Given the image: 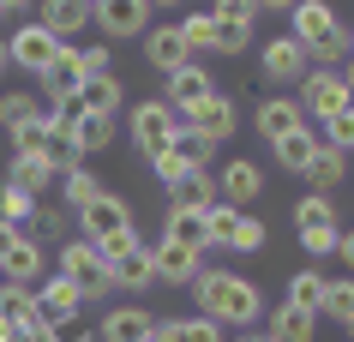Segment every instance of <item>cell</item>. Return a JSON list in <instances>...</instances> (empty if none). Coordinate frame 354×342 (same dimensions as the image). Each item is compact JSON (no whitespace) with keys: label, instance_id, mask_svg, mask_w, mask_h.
Masks as SVG:
<instances>
[{"label":"cell","instance_id":"cell-1","mask_svg":"<svg viewBox=\"0 0 354 342\" xmlns=\"http://www.w3.org/2000/svg\"><path fill=\"white\" fill-rule=\"evenodd\" d=\"M192 301H198V312L216 324H259L264 319V288L252 283V276H241V270H223V265H210L192 276Z\"/></svg>","mask_w":354,"mask_h":342},{"label":"cell","instance_id":"cell-2","mask_svg":"<svg viewBox=\"0 0 354 342\" xmlns=\"http://www.w3.org/2000/svg\"><path fill=\"white\" fill-rule=\"evenodd\" d=\"M55 276H66V283L84 294V306L91 301H109L114 294V283H109V258L84 240V234H66L60 240V252H55Z\"/></svg>","mask_w":354,"mask_h":342},{"label":"cell","instance_id":"cell-3","mask_svg":"<svg viewBox=\"0 0 354 342\" xmlns=\"http://www.w3.org/2000/svg\"><path fill=\"white\" fill-rule=\"evenodd\" d=\"M174 126H180V120H174V108H168L162 96H156V102H138V108L127 114V133H132V151L145 156H162L168 151V138H174Z\"/></svg>","mask_w":354,"mask_h":342},{"label":"cell","instance_id":"cell-4","mask_svg":"<svg viewBox=\"0 0 354 342\" xmlns=\"http://www.w3.org/2000/svg\"><path fill=\"white\" fill-rule=\"evenodd\" d=\"M60 48H66V42H60V37H48V30H42L37 19H19V30L6 37V60H12V66H24V73H37V78L60 60Z\"/></svg>","mask_w":354,"mask_h":342},{"label":"cell","instance_id":"cell-5","mask_svg":"<svg viewBox=\"0 0 354 342\" xmlns=\"http://www.w3.org/2000/svg\"><path fill=\"white\" fill-rule=\"evenodd\" d=\"M300 84H306V91H300L295 102H300V114H306V120H330V114L354 108V96H348V84H342V73L306 66V78H300Z\"/></svg>","mask_w":354,"mask_h":342},{"label":"cell","instance_id":"cell-6","mask_svg":"<svg viewBox=\"0 0 354 342\" xmlns=\"http://www.w3.org/2000/svg\"><path fill=\"white\" fill-rule=\"evenodd\" d=\"M0 276H6V283L37 288L42 276H48V252H42L24 228H12V234H6V247H0Z\"/></svg>","mask_w":354,"mask_h":342},{"label":"cell","instance_id":"cell-7","mask_svg":"<svg viewBox=\"0 0 354 342\" xmlns=\"http://www.w3.org/2000/svg\"><path fill=\"white\" fill-rule=\"evenodd\" d=\"M174 120H187L192 133H205L210 144H228V138L241 133V108H234V96H228V91L205 96V102H198V108H187V114H174Z\"/></svg>","mask_w":354,"mask_h":342},{"label":"cell","instance_id":"cell-8","mask_svg":"<svg viewBox=\"0 0 354 342\" xmlns=\"http://www.w3.org/2000/svg\"><path fill=\"white\" fill-rule=\"evenodd\" d=\"M205 96H216V78H210V66H205V60H187V66H174V73L162 78V102H168L174 114L198 108Z\"/></svg>","mask_w":354,"mask_h":342},{"label":"cell","instance_id":"cell-9","mask_svg":"<svg viewBox=\"0 0 354 342\" xmlns=\"http://www.w3.org/2000/svg\"><path fill=\"white\" fill-rule=\"evenodd\" d=\"M150 265H156V283L162 288H187L192 276H198V270H205V252L198 247H187V240H156V247H150Z\"/></svg>","mask_w":354,"mask_h":342},{"label":"cell","instance_id":"cell-10","mask_svg":"<svg viewBox=\"0 0 354 342\" xmlns=\"http://www.w3.org/2000/svg\"><path fill=\"white\" fill-rule=\"evenodd\" d=\"M210 174H216V198L234 205V210H246V205L264 192V169L252 162V156H228L223 169H210Z\"/></svg>","mask_w":354,"mask_h":342},{"label":"cell","instance_id":"cell-11","mask_svg":"<svg viewBox=\"0 0 354 342\" xmlns=\"http://www.w3.org/2000/svg\"><path fill=\"white\" fill-rule=\"evenodd\" d=\"M73 216H78V228H84V240H109L114 228H132V205H127L114 187H109V192H96L91 205H78Z\"/></svg>","mask_w":354,"mask_h":342},{"label":"cell","instance_id":"cell-12","mask_svg":"<svg viewBox=\"0 0 354 342\" xmlns=\"http://www.w3.org/2000/svg\"><path fill=\"white\" fill-rule=\"evenodd\" d=\"M91 24L102 37H145L150 30V0H96L91 6Z\"/></svg>","mask_w":354,"mask_h":342},{"label":"cell","instance_id":"cell-13","mask_svg":"<svg viewBox=\"0 0 354 342\" xmlns=\"http://www.w3.org/2000/svg\"><path fill=\"white\" fill-rule=\"evenodd\" d=\"M259 73L270 78V84H300V78H306V48H300L295 37H270L259 48Z\"/></svg>","mask_w":354,"mask_h":342},{"label":"cell","instance_id":"cell-14","mask_svg":"<svg viewBox=\"0 0 354 342\" xmlns=\"http://www.w3.org/2000/svg\"><path fill=\"white\" fill-rule=\"evenodd\" d=\"M150 330H156V319H150L138 301H120V306H109V312L96 319V342H145Z\"/></svg>","mask_w":354,"mask_h":342},{"label":"cell","instance_id":"cell-15","mask_svg":"<svg viewBox=\"0 0 354 342\" xmlns=\"http://www.w3.org/2000/svg\"><path fill=\"white\" fill-rule=\"evenodd\" d=\"M336 24H342V19H336L330 0H295V6H288V37H295L300 48H313L318 37H330Z\"/></svg>","mask_w":354,"mask_h":342},{"label":"cell","instance_id":"cell-16","mask_svg":"<svg viewBox=\"0 0 354 342\" xmlns=\"http://www.w3.org/2000/svg\"><path fill=\"white\" fill-rule=\"evenodd\" d=\"M252 126H259V138H288V133H300L306 126V114H300V102L295 96H264L259 108H252Z\"/></svg>","mask_w":354,"mask_h":342},{"label":"cell","instance_id":"cell-17","mask_svg":"<svg viewBox=\"0 0 354 342\" xmlns=\"http://www.w3.org/2000/svg\"><path fill=\"white\" fill-rule=\"evenodd\" d=\"M138 42H145V60H150L162 78L174 73V66H187V60H192V48L180 42V24H150Z\"/></svg>","mask_w":354,"mask_h":342},{"label":"cell","instance_id":"cell-18","mask_svg":"<svg viewBox=\"0 0 354 342\" xmlns=\"http://www.w3.org/2000/svg\"><path fill=\"white\" fill-rule=\"evenodd\" d=\"M109 283L127 288V294H145V288H156V265H150V247L138 240V247H127L120 258H109Z\"/></svg>","mask_w":354,"mask_h":342},{"label":"cell","instance_id":"cell-19","mask_svg":"<svg viewBox=\"0 0 354 342\" xmlns=\"http://www.w3.org/2000/svg\"><path fill=\"white\" fill-rule=\"evenodd\" d=\"M300 180H313V192H324V198H330V192L348 180V151H336V144H313V156H306Z\"/></svg>","mask_w":354,"mask_h":342},{"label":"cell","instance_id":"cell-20","mask_svg":"<svg viewBox=\"0 0 354 342\" xmlns=\"http://www.w3.org/2000/svg\"><path fill=\"white\" fill-rule=\"evenodd\" d=\"M30 294H37V306H42V319H48V324H66V319H78V312H84V294H78L66 276H42Z\"/></svg>","mask_w":354,"mask_h":342},{"label":"cell","instance_id":"cell-21","mask_svg":"<svg viewBox=\"0 0 354 342\" xmlns=\"http://www.w3.org/2000/svg\"><path fill=\"white\" fill-rule=\"evenodd\" d=\"M37 24L48 30V37H78L84 24H91V0H42V12H37Z\"/></svg>","mask_w":354,"mask_h":342},{"label":"cell","instance_id":"cell-22","mask_svg":"<svg viewBox=\"0 0 354 342\" xmlns=\"http://www.w3.org/2000/svg\"><path fill=\"white\" fill-rule=\"evenodd\" d=\"M264 336L270 342H318V312H300V306L282 301L270 319H264Z\"/></svg>","mask_w":354,"mask_h":342},{"label":"cell","instance_id":"cell-23","mask_svg":"<svg viewBox=\"0 0 354 342\" xmlns=\"http://www.w3.org/2000/svg\"><path fill=\"white\" fill-rule=\"evenodd\" d=\"M162 192H168V210H210L216 205V174L192 169L187 180H174V187H162Z\"/></svg>","mask_w":354,"mask_h":342},{"label":"cell","instance_id":"cell-24","mask_svg":"<svg viewBox=\"0 0 354 342\" xmlns=\"http://www.w3.org/2000/svg\"><path fill=\"white\" fill-rule=\"evenodd\" d=\"M66 133H73L78 156H96V151H109V144H114V114H91V108H78Z\"/></svg>","mask_w":354,"mask_h":342},{"label":"cell","instance_id":"cell-25","mask_svg":"<svg viewBox=\"0 0 354 342\" xmlns=\"http://www.w3.org/2000/svg\"><path fill=\"white\" fill-rule=\"evenodd\" d=\"M60 198H66V210H78V205H91L96 192H109V180L91 169V162H73V169H60Z\"/></svg>","mask_w":354,"mask_h":342},{"label":"cell","instance_id":"cell-26","mask_svg":"<svg viewBox=\"0 0 354 342\" xmlns=\"http://www.w3.org/2000/svg\"><path fill=\"white\" fill-rule=\"evenodd\" d=\"M6 180H12V187H19V192H30V198H42V192L55 187L60 174L48 169L42 156H12V162H6Z\"/></svg>","mask_w":354,"mask_h":342},{"label":"cell","instance_id":"cell-27","mask_svg":"<svg viewBox=\"0 0 354 342\" xmlns=\"http://www.w3.org/2000/svg\"><path fill=\"white\" fill-rule=\"evenodd\" d=\"M0 319L6 324H48L42 306H37V294H30L24 283H0Z\"/></svg>","mask_w":354,"mask_h":342},{"label":"cell","instance_id":"cell-28","mask_svg":"<svg viewBox=\"0 0 354 342\" xmlns=\"http://www.w3.org/2000/svg\"><path fill=\"white\" fill-rule=\"evenodd\" d=\"M348 24H336L330 37H318L313 48H306V66H324V73H342V66H348Z\"/></svg>","mask_w":354,"mask_h":342},{"label":"cell","instance_id":"cell-29","mask_svg":"<svg viewBox=\"0 0 354 342\" xmlns=\"http://www.w3.org/2000/svg\"><path fill=\"white\" fill-rule=\"evenodd\" d=\"M120 102H127V84H120V78H91V84H78V108H91V114H120Z\"/></svg>","mask_w":354,"mask_h":342},{"label":"cell","instance_id":"cell-30","mask_svg":"<svg viewBox=\"0 0 354 342\" xmlns=\"http://www.w3.org/2000/svg\"><path fill=\"white\" fill-rule=\"evenodd\" d=\"M318 319H330V324H348V319H354V276H324Z\"/></svg>","mask_w":354,"mask_h":342},{"label":"cell","instance_id":"cell-31","mask_svg":"<svg viewBox=\"0 0 354 342\" xmlns=\"http://www.w3.org/2000/svg\"><path fill=\"white\" fill-rule=\"evenodd\" d=\"M168 151L180 156L187 169H210V156H216V144H210L205 133H192L187 120H180V126H174V138H168Z\"/></svg>","mask_w":354,"mask_h":342},{"label":"cell","instance_id":"cell-32","mask_svg":"<svg viewBox=\"0 0 354 342\" xmlns=\"http://www.w3.org/2000/svg\"><path fill=\"white\" fill-rule=\"evenodd\" d=\"M228 252H264L270 247V228H264V216H252V210H241L234 216V228H228Z\"/></svg>","mask_w":354,"mask_h":342},{"label":"cell","instance_id":"cell-33","mask_svg":"<svg viewBox=\"0 0 354 342\" xmlns=\"http://www.w3.org/2000/svg\"><path fill=\"white\" fill-rule=\"evenodd\" d=\"M295 228H342V216H336V205L324 192H300L295 198Z\"/></svg>","mask_w":354,"mask_h":342},{"label":"cell","instance_id":"cell-34","mask_svg":"<svg viewBox=\"0 0 354 342\" xmlns=\"http://www.w3.org/2000/svg\"><path fill=\"white\" fill-rule=\"evenodd\" d=\"M318 301H324V270L306 265L288 276V306H300V312H318Z\"/></svg>","mask_w":354,"mask_h":342},{"label":"cell","instance_id":"cell-35","mask_svg":"<svg viewBox=\"0 0 354 342\" xmlns=\"http://www.w3.org/2000/svg\"><path fill=\"white\" fill-rule=\"evenodd\" d=\"M24 234H30L37 247L66 240V210H60V205H37V210H30V222H24Z\"/></svg>","mask_w":354,"mask_h":342},{"label":"cell","instance_id":"cell-36","mask_svg":"<svg viewBox=\"0 0 354 342\" xmlns=\"http://www.w3.org/2000/svg\"><path fill=\"white\" fill-rule=\"evenodd\" d=\"M313 144H318V133H306V126L288 133V138H277V144H270V151H277V169L300 174V169H306V156H313Z\"/></svg>","mask_w":354,"mask_h":342},{"label":"cell","instance_id":"cell-37","mask_svg":"<svg viewBox=\"0 0 354 342\" xmlns=\"http://www.w3.org/2000/svg\"><path fill=\"white\" fill-rule=\"evenodd\" d=\"M37 205H42V198H30V192H19L12 180H0V228H24Z\"/></svg>","mask_w":354,"mask_h":342},{"label":"cell","instance_id":"cell-38","mask_svg":"<svg viewBox=\"0 0 354 342\" xmlns=\"http://www.w3.org/2000/svg\"><path fill=\"white\" fill-rule=\"evenodd\" d=\"M168 240H187V247L205 252V210H168Z\"/></svg>","mask_w":354,"mask_h":342},{"label":"cell","instance_id":"cell-39","mask_svg":"<svg viewBox=\"0 0 354 342\" xmlns=\"http://www.w3.org/2000/svg\"><path fill=\"white\" fill-rule=\"evenodd\" d=\"M73 55H78V78H84V84H91V78H114V48L109 42H84Z\"/></svg>","mask_w":354,"mask_h":342},{"label":"cell","instance_id":"cell-40","mask_svg":"<svg viewBox=\"0 0 354 342\" xmlns=\"http://www.w3.org/2000/svg\"><path fill=\"white\" fill-rule=\"evenodd\" d=\"M210 37H216V19H210V12H187V19H180V42L192 48V60L210 55Z\"/></svg>","mask_w":354,"mask_h":342},{"label":"cell","instance_id":"cell-41","mask_svg":"<svg viewBox=\"0 0 354 342\" xmlns=\"http://www.w3.org/2000/svg\"><path fill=\"white\" fill-rule=\"evenodd\" d=\"M12 156H42V138H48V108L37 114V120H24V126H12Z\"/></svg>","mask_w":354,"mask_h":342},{"label":"cell","instance_id":"cell-42","mask_svg":"<svg viewBox=\"0 0 354 342\" xmlns=\"http://www.w3.org/2000/svg\"><path fill=\"white\" fill-rule=\"evenodd\" d=\"M42 114V102L30 91H12V96H0V126L12 133V126H24V120H37Z\"/></svg>","mask_w":354,"mask_h":342},{"label":"cell","instance_id":"cell-43","mask_svg":"<svg viewBox=\"0 0 354 342\" xmlns=\"http://www.w3.org/2000/svg\"><path fill=\"white\" fill-rule=\"evenodd\" d=\"M246 48H252V24H228V19H216L210 55H246Z\"/></svg>","mask_w":354,"mask_h":342},{"label":"cell","instance_id":"cell-44","mask_svg":"<svg viewBox=\"0 0 354 342\" xmlns=\"http://www.w3.org/2000/svg\"><path fill=\"white\" fill-rule=\"evenodd\" d=\"M174 336H180V342H228V336H223V324L205 319V312H187V319H174Z\"/></svg>","mask_w":354,"mask_h":342},{"label":"cell","instance_id":"cell-45","mask_svg":"<svg viewBox=\"0 0 354 342\" xmlns=\"http://www.w3.org/2000/svg\"><path fill=\"white\" fill-rule=\"evenodd\" d=\"M324 133H318V144H336V151H354V108L330 114V120H318Z\"/></svg>","mask_w":354,"mask_h":342},{"label":"cell","instance_id":"cell-46","mask_svg":"<svg viewBox=\"0 0 354 342\" xmlns=\"http://www.w3.org/2000/svg\"><path fill=\"white\" fill-rule=\"evenodd\" d=\"M300 234V252H306V258H324V252H336V234H342V228H295Z\"/></svg>","mask_w":354,"mask_h":342},{"label":"cell","instance_id":"cell-47","mask_svg":"<svg viewBox=\"0 0 354 342\" xmlns=\"http://www.w3.org/2000/svg\"><path fill=\"white\" fill-rule=\"evenodd\" d=\"M210 19H228V24H252V19H259V0H210Z\"/></svg>","mask_w":354,"mask_h":342},{"label":"cell","instance_id":"cell-48","mask_svg":"<svg viewBox=\"0 0 354 342\" xmlns=\"http://www.w3.org/2000/svg\"><path fill=\"white\" fill-rule=\"evenodd\" d=\"M150 174H156V180H162V187H174V180H187V162H180V156L174 151H162V156H150Z\"/></svg>","mask_w":354,"mask_h":342},{"label":"cell","instance_id":"cell-49","mask_svg":"<svg viewBox=\"0 0 354 342\" xmlns=\"http://www.w3.org/2000/svg\"><path fill=\"white\" fill-rule=\"evenodd\" d=\"M91 247L102 252V258H120V252H127V247H138V222H132V228H114L109 240H91Z\"/></svg>","mask_w":354,"mask_h":342},{"label":"cell","instance_id":"cell-50","mask_svg":"<svg viewBox=\"0 0 354 342\" xmlns=\"http://www.w3.org/2000/svg\"><path fill=\"white\" fill-rule=\"evenodd\" d=\"M48 330H55V342H96V324H84V312L66 324H48Z\"/></svg>","mask_w":354,"mask_h":342},{"label":"cell","instance_id":"cell-51","mask_svg":"<svg viewBox=\"0 0 354 342\" xmlns=\"http://www.w3.org/2000/svg\"><path fill=\"white\" fill-rule=\"evenodd\" d=\"M12 342H55L48 324H12Z\"/></svg>","mask_w":354,"mask_h":342},{"label":"cell","instance_id":"cell-52","mask_svg":"<svg viewBox=\"0 0 354 342\" xmlns=\"http://www.w3.org/2000/svg\"><path fill=\"white\" fill-rule=\"evenodd\" d=\"M336 258H342V270L354 276V228H342V234H336Z\"/></svg>","mask_w":354,"mask_h":342},{"label":"cell","instance_id":"cell-53","mask_svg":"<svg viewBox=\"0 0 354 342\" xmlns=\"http://www.w3.org/2000/svg\"><path fill=\"white\" fill-rule=\"evenodd\" d=\"M30 12V0H0V19H24Z\"/></svg>","mask_w":354,"mask_h":342},{"label":"cell","instance_id":"cell-54","mask_svg":"<svg viewBox=\"0 0 354 342\" xmlns=\"http://www.w3.org/2000/svg\"><path fill=\"white\" fill-rule=\"evenodd\" d=\"M295 0H259V12H288Z\"/></svg>","mask_w":354,"mask_h":342},{"label":"cell","instance_id":"cell-55","mask_svg":"<svg viewBox=\"0 0 354 342\" xmlns=\"http://www.w3.org/2000/svg\"><path fill=\"white\" fill-rule=\"evenodd\" d=\"M342 84H348V96H354V55H348V66H342Z\"/></svg>","mask_w":354,"mask_h":342},{"label":"cell","instance_id":"cell-56","mask_svg":"<svg viewBox=\"0 0 354 342\" xmlns=\"http://www.w3.org/2000/svg\"><path fill=\"white\" fill-rule=\"evenodd\" d=\"M234 342H270V336H264V330H252V336H234Z\"/></svg>","mask_w":354,"mask_h":342},{"label":"cell","instance_id":"cell-57","mask_svg":"<svg viewBox=\"0 0 354 342\" xmlns=\"http://www.w3.org/2000/svg\"><path fill=\"white\" fill-rule=\"evenodd\" d=\"M6 66H12V60H6V37H0V73H6Z\"/></svg>","mask_w":354,"mask_h":342},{"label":"cell","instance_id":"cell-58","mask_svg":"<svg viewBox=\"0 0 354 342\" xmlns=\"http://www.w3.org/2000/svg\"><path fill=\"white\" fill-rule=\"evenodd\" d=\"M0 342H12V324H6V319H0Z\"/></svg>","mask_w":354,"mask_h":342},{"label":"cell","instance_id":"cell-59","mask_svg":"<svg viewBox=\"0 0 354 342\" xmlns=\"http://www.w3.org/2000/svg\"><path fill=\"white\" fill-rule=\"evenodd\" d=\"M342 330H348V342H354V319H348V324H342Z\"/></svg>","mask_w":354,"mask_h":342},{"label":"cell","instance_id":"cell-60","mask_svg":"<svg viewBox=\"0 0 354 342\" xmlns=\"http://www.w3.org/2000/svg\"><path fill=\"white\" fill-rule=\"evenodd\" d=\"M6 234H12V228H0V247H6Z\"/></svg>","mask_w":354,"mask_h":342},{"label":"cell","instance_id":"cell-61","mask_svg":"<svg viewBox=\"0 0 354 342\" xmlns=\"http://www.w3.org/2000/svg\"><path fill=\"white\" fill-rule=\"evenodd\" d=\"M348 48H354V30H348Z\"/></svg>","mask_w":354,"mask_h":342},{"label":"cell","instance_id":"cell-62","mask_svg":"<svg viewBox=\"0 0 354 342\" xmlns=\"http://www.w3.org/2000/svg\"><path fill=\"white\" fill-rule=\"evenodd\" d=\"M91 6H96V0H91Z\"/></svg>","mask_w":354,"mask_h":342}]
</instances>
